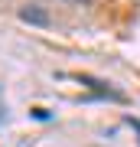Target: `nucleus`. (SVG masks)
<instances>
[{"label":"nucleus","mask_w":140,"mask_h":147,"mask_svg":"<svg viewBox=\"0 0 140 147\" xmlns=\"http://www.w3.org/2000/svg\"><path fill=\"white\" fill-rule=\"evenodd\" d=\"M16 16H20L23 23H29V26H49V23H52L49 10L39 7V3H23L20 10H16Z\"/></svg>","instance_id":"nucleus-1"},{"label":"nucleus","mask_w":140,"mask_h":147,"mask_svg":"<svg viewBox=\"0 0 140 147\" xmlns=\"http://www.w3.org/2000/svg\"><path fill=\"white\" fill-rule=\"evenodd\" d=\"M65 3H91V0H65Z\"/></svg>","instance_id":"nucleus-2"},{"label":"nucleus","mask_w":140,"mask_h":147,"mask_svg":"<svg viewBox=\"0 0 140 147\" xmlns=\"http://www.w3.org/2000/svg\"><path fill=\"white\" fill-rule=\"evenodd\" d=\"M130 124H134V127H137V134H140V121H134V118H130Z\"/></svg>","instance_id":"nucleus-3"}]
</instances>
